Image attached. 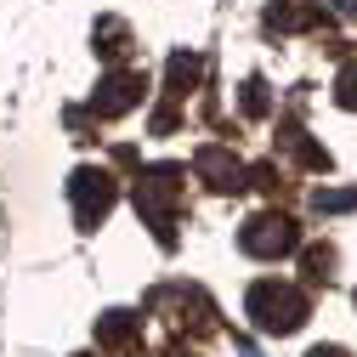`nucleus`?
I'll return each instance as SVG.
<instances>
[{"label": "nucleus", "mask_w": 357, "mask_h": 357, "mask_svg": "<svg viewBox=\"0 0 357 357\" xmlns=\"http://www.w3.org/2000/svg\"><path fill=\"white\" fill-rule=\"evenodd\" d=\"M182 165H153L137 176V215L153 227L165 250H176V215H182Z\"/></svg>", "instance_id": "nucleus-1"}, {"label": "nucleus", "mask_w": 357, "mask_h": 357, "mask_svg": "<svg viewBox=\"0 0 357 357\" xmlns=\"http://www.w3.org/2000/svg\"><path fill=\"white\" fill-rule=\"evenodd\" d=\"M244 306H250V318H255V329H261V335H295V329L312 318L306 289H301V284H278V278L250 284Z\"/></svg>", "instance_id": "nucleus-2"}, {"label": "nucleus", "mask_w": 357, "mask_h": 357, "mask_svg": "<svg viewBox=\"0 0 357 357\" xmlns=\"http://www.w3.org/2000/svg\"><path fill=\"white\" fill-rule=\"evenodd\" d=\"M68 199H74V221L91 233V227H102L108 210L119 204V182H114L108 170H97V165H79L68 176Z\"/></svg>", "instance_id": "nucleus-3"}, {"label": "nucleus", "mask_w": 357, "mask_h": 357, "mask_svg": "<svg viewBox=\"0 0 357 357\" xmlns=\"http://www.w3.org/2000/svg\"><path fill=\"white\" fill-rule=\"evenodd\" d=\"M295 244H301V227H295L284 210H261V215H250L244 227H238V250L255 255V261H278Z\"/></svg>", "instance_id": "nucleus-4"}, {"label": "nucleus", "mask_w": 357, "mask_h": 357, "mask_svg": "<svg viewBox=\"0 0 357 357\" xmlns=\"http://www.w3.org/2000/svg\"><path fill=\"white\" fill-rule=\"evenodd\" d=\"M148 97V74H137V68H114L97 91H91V114L97 119H119V114H130Z\"/></svg>", "instance_id": "nucleus-5"}, {"label": "nucleus", "mask_w": 357, "mask_h": 357, "mask_svg": "<svg viewBox=\"0 0 357 357\" xmlns=\"http://www.w3.org/2000/svg\"><path fill=\"white\" fill-rule=\"evenodd\" d=\"M193 170L204 176V188H210V193H238V188H250V182H244V165H238L227 148H221V142L199 148V153H193Z\"/></svg>", "instance_id": "nucleus-6"}, {"label": "nucleus", "mask_w": 357, "mask_h": 357, "mask_svg": "<svg viewBox=\"0 0 357 357\" xmlns=\"http://www.w3.org/2000/svg\"><path fill=\"white\" fill-rule=\"evenodd\" d=\"M329 12L318 6V0H273L266 6V29H278V34H295V29H324Z\"/></svg>", "instance_id": "nucleus-7"}, {"label": "nucleus", "mask_w": 357, "mask_h": 357, "mask_svg": "<svg viewBox=\"0 0 357 357\" xmlns=\"http://www.w3.org/2000/svg\"><path fill=\"white\" fill-rule=\"evenodd\" d=\"M97 340L114 346V351H130L142 340V318H130V312H102L97 318Z\"/></svg>", "instance_id": "nucleus-8"}, {"label": "nucleus", "mask_w": 357, "mask_h": 357, "mask_svg": "<svg viewBox=\"0 0 357 357\" xmlns=\"http://www.w3.org/2000/svg\"><path fill=\"white\" fill-rule=\"evenodd\" d=\"M199 74H204V63H199L193 52H176V57H170V74H165V97L182 102L193 85H199Z\"/></svg>", "instance_id": "nucleus-9"}, {"label": "nucleus", "mask_w": 357, "mask_h": 357, "mask_svg": "<svg viewBox=\"0 0 357 357\" xmlns=\"http://www.w3.org/2000/svg\"><path fill=\"white\" fill-rule=\"evenodd\" d=\"M97 57H108V63H125L130 57V29L119 23V17H97Z\"/></svg>", "instance_id": "nucleus-10"}, {"label": "nucleus", "mask_w": 357, "mask_h": 357, "mask_svg": "<svg viewBox=\"0 0 357 357\" xmlns=\"http://www.w3.org/2000/svg\"><path fill=\"white\" fill-rule=\"evenodd\" d=\"M278 142H284V148H289V153H295L306 170H329V148H318V142H312L301 125H284V130H278Z\"/></svg>", "instance_id": "nucleus-11"}, {"label": "nucleus", "mask_w": 357, "mask_h": 357, "mask_svg": "<svg viewBox=\"0 0 357 357\" xmlns=\"http://www.w3.org/2000/svg\"><path fill=\"white\" fill-rule=\"evenodd\" d=\"M238 102H244L250 119H266V114H273V97H266V79H261V74L244 79V97H238Z\"/></svg>", "instance_id": "nucleus-12"}, {"label": "nucleus", "mask_w": 357, "mask_h": 357, "mask_svg": "<svg viewBox=\"0 0 357 357\" xmlns=\"http://www.w3.org/2000/svg\"><path fill=\"white\" fill-rule=\"evenodd\" d=\"M301 266H306L312 284H329V273H335V250H329V244H312V250L301 255Z\"/></svg>", "instance_id": "nucleus-13"}, {"label": "nucleus", "mask_w": 357, "mask_h": 357, "mask_svg": "<svg viewBox=\"0 0 357 357\" xmlns=\"http://www.w3.org/2000/svg\"><path fill=\"white\" fill-rule=\"evenodd\" d=\"M335 102L357 114V63H346V68H340V79H335Z\"/></svg>", "instance_id": "nucleus-14"}, {"label": "nucleus", "mask_w": 357, "mask_h": 357, "mask_svg": "<svg viewBox=\"0 0 357 357\" xmlns=\"http://www.w3.org/2000/svg\"><path fill=\"white\" fill-rule=\"evenodd\" d=\"M312 204H318V210H351V204H357V188H351V193H335V188H318V193H312Z\"/></svg>", "instance_id": "nucleus-15"}, {"label": "nucleus", "mask_w": 357, "mask_h": 357, "mask_svg": "<svg viewBox=\"0 0 357 357\" xmlns=\"http://www.w3.org/2000/svg\"><path fill=\"white\" fill-rule=\"evenodd\" d=\"M306 357H351V351H346V346H312Z\"/></svg>", "instance_id": "nucleus-16"}, {"label": "nucleus", "mask_w": 357, "mask_h": 357, "mask_svg": "<svg viewBox=\"0 0 357 357\" xmlns=\"http://www.w3.org/2000/svg\"><path fill=\"white\" fill-rule=\"evenodd\" d=\"M170 357H188V351H182V346H176V351H170Z\"/></svg>", "instance_id": "nucleus-17"}]
</instances>
